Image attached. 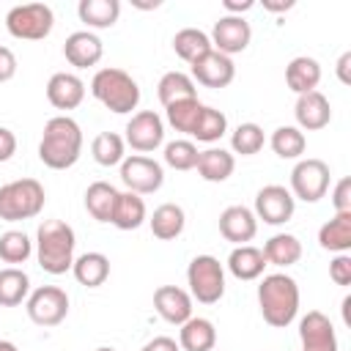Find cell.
Returning <instances> with one entry per match:
<instances>
[{
	"instance_id": "obj_1",
	"label": "cell",
	"mask_w": 351,
	"mask_h": 351,
	"mask_svg": "<svg viewBox=\"0 0 351 351\" xmlns=\"http://www.w3.org/2000/svg\"><path fill=\"white\" fill-rule=\"evenodd\" d=\"M82 154V129L69 115H55L44 123L38 140V159L49 170H69Z\"/></svg>"
},
{
	"instance_id": "obj_2",
	"label": "cell",
	"mask_w": 351,
	"mask_h": 351,
	"mask_svg": "<svg viewBox=\"0 0 351 351\" xmlns=\"http://www.w3.org/2000/svg\"><path fill=\"white\" fill-rule=\"evenodd\" d=\"M258 307H261V315L269 326H274V329L291 326L296 313H299V285H296V280L285 271L263 274V280L258 285Z\"/></svg>"
},
{
	"instance_id": "obj_3",
	"label": "cell",
	"mask_w": 351,
	"mask_h": 351,
	"mask_svg": "<svg viewBox=\"0 0 351 351\" xmlns=\"http://www.w3.org/2000/svg\"><path fill=\"white\" fill-rule=\"evenodd\" d=\"M77 236L63 219H44L36 230V261L47 274H66L74 263Z\"/></svg>"
},
{
	"instance_id": "obj_4",
	"label": "cell",
	"mask_w": 351,
	"mask_h": 351,
	"mask_svg": "<svg viewBox=\"0 0 351 351\" xmlns=\"http://www.w3.org/2000/svg\"><path fill=\"white\" fill-rule=\"evenodd\" d=\"M90 93L99 104H104L115 115H126V112L137 110V104H140L137 80L132 74H126L123 69H115V66H104L93 74Z\"/></svg>"
},
{
	"instance_id": "obj_5",
	"label": "cell",
	"mask_w": 351,
	"mask_h": 351,
	"mask_svg": "<svg viewBox=\"0 0 351 351\" xmlns=\"http://www.w3.org/2000/svg\"><path fill=\"white\" fill-rule=\"evenodd\" d=\"M47 192L36 178H16L0 186V219L22 222L41 214Z\"/></svg>"
},
{
	"instance_id": "obj_6",
	"label": "cell",
	"mask_w": 351,
	"mask_h": 351,
	"mask_svg": "<svg viewBox=\"0 0 351 351\" xmlns=\"http://www.w3.org/2000/svg\"><path fill=\"white\" fill-rule=\"evenodd\" d=\"M189 296L200 304H217L225 296V269L214 255H195L186 266Z\"/></svg>"
},
{
	"instance_id": "obj_7",
	"label": "cell",
	"mask_w": 351,
	"mask_h": 351,
	"mask_svg": "<svg viewBox=\"0 0 351 351\" xmlns=\"http://www.w3.org/2000/svg\"><path fill=\"white\" fill-rule=\"evenodd\" d=\"M55 14L47 3H25L14 5L5 14V30L19 41H41L52 33Z\"/></svg>"
},
{
	"instance_id": "obj_8",
	"label": "cell",
	"mask_w": 351,
	"mask_h": 351,
	"mask_svg": "<svg viewBox=\"0 0 351 351\" xmlns=\"http://www.w3.org/2000/svg\"><path fill=\"white\" fill-rule=\"evenodd\" d=\"M329 165L324 159H315V156H307V159H299L291 170V195L293 200H304V203H318L326 189H329Z\"/></svg>"
},
{
	"instance_id": "obj_9",
	"label": "cell",
	"mask_w": 351,
	"mask_h": 351,
	"mask_svg": "<svg viewBox=\"0 0 351 351\" xmlns=\"http://www.w3.org/2000/svg\"><path fill=\"white\" fill-rule=\"evenodd\" d=\"M27 318L38 326H58L69 315V293L58 285H41L25 299Z\"/></svg>"
},
{
	"instance_id": "obj_10",
	"label": "cell",
	"mask_w": 351,
	"mask_h": 351,
	"mask_svg": "<svg viewBox=\"0 0 351 351\" xmlns=\"http://www.w3.org/2000/svg\"><path fill=\"white\" fill-rule=\"evenodd\" d=\"M121 181L126 184L129 192L143 197V195H154L165 184V170L156 159L143 156V154H132L121 162Z\"/></svg>"
},
{
	"instance_id": "obj_11",
	"label": "cell",
	"mask_w": 351,
	"mask_h": 351,
	"mask_svg": "<svg viewBox=\"0 0 351 351\" xmlns=\"http://www.w3.org/2000/svg\"><path fill=\"white\" fill-rule=\"evenodd\" d=\"M126 134H123V143L126 145H132V151H137V154H151V151H156L162 143H165V121H162V115L159 112H154V110H140V112H134L132 118H129V123H126V129H123Z\"/></svg>"
},
{
	"instance_id": "obj_12",
	"label": "cell",
	"mask_w": 351,
	"mask_h": 351,
	"mask_svg": "<svg viewBox=\"0 0 351 351\" xmlns=\"http://www.w3.org/2000/svg\"><path fill=\"white\" fill-rule=\"evenodd\" d=\"M293 211H296V200L291 189H285L282 184H266L258 189L252 214L266 225H285L293 217Z\"/></svg>"
},
{
	"instance_id": "obj_13",
	"label": "cell",
	"mask_w": 351,
	"mask_h": 351,
	"mask_svg": "<svg viewBox=\"0 0 351 351\" xmlns=\"http://www.w3.org/2000/svg\"><path fill=\"white\" fill-rule=\"evenodd\" d=\"M211 49H217V52H222V55H239V52H244L247 47H250V41H252V27H250V22L244 19V16H230V14H225V16H219L217 22H214V27H211Z\"/></svg>"
},
{
	"instance_id": "obj_14",
	"label": "cell",
	"mask_w": 351,
	"mask_h": 351,
	"mask_svg": "<svg viewBox=\"0 0 351 351\" xmlns=\"http://www.w3.org/2000/svg\"><path fill=\"white\" fill-rule=\"evenodd\" d=\"M192 82H200L203 88H228L236 77V66L228 55L208 49L203 58L192 63Z\"/></svg>"
},
{
	"instance_id": "obj_15",
	"label": "cell",
	"mask_w": 351,
	"mask_h": 351,
	"mask_svg": "<svg viewBox=\"0 0 351 351\" xmlns=\"http://www.w3.org/2000/svg\"><path fill=\"white\" fill-rule=\"evenodd\" d=\"M299 340H302V351H337L335 326L329 315H324L321 310H310L307 315H302Z\"/></svg>"
},
{
	"instance_id": "obj_16",
	"label": "cell",
	"mask_w": 351,
	"mask_h": 351,
	"mask_svg": "<svg viewBox=\"0 0 351 351\" xmlns=\"http://www.w3.org/2000/svg\"><path fill=\"white\" fill-rule=\"evenodd\" d=\"M293 118H296V129L302 132H318L324 126H329L332 121V104L321 90H310L296 96L293 104Z\"/></svg>"
},
{
	"instance_id": "obj_17",
	"label": "cell",
	"mask_w": 351,
	"mask_h": 351,
	"mask_svg": "<svg viewBox=\"0 0 351 351\" xmlns=\"http://www.w3.org/2000/svg\"><path fill=\"white\" fill-rule=\"evenodd\" d=\"M154 310L159 313L162 321L181 326L184 321L192 318V296L178 285H159L154 291Z\"/></svg>"
},
{
	"instance_id": "obj_18",
	"label": "cell",
	"mask_w": 351,
	"mask_h": 351,
	"mask_svg": "<svg viewBox=\"0 0 351 351\" xmlns=\"http://www.w3.org/2000/svg\"><path fill=\"white\" fill-rule=\"evenodd\" d=\"M219 233H222L225 241H230L236 247L239 244H247L258 233V217L247 206H228L219 214Z\"/></svg>"
},
{
	"instance_id": "obj_19",
	"label": "cell",
	"mask_w": 351,
	"mask_h": 351,
	"mask_svg": "<svg viewBox=\"0 0 351 351\" xmlns=\"http://www.w3.org/2000/svg\"><path fill=\"white\" fill-rule=\"evenodd\" d=\"M101 55H104V44L90 30H77L63 44V58L74 69H90V66H96L101 60Z\"/></svg>"
},
{
	"instance_id": "obj_20",
	"label": "cell",
	"mask_w": 351,
	"mask_h": 351,
	"mask_svg": "<svg viewBox=\"0 0 351 351\" xmlns=\"http://www.w3.org/2000/svg\"><path fill=\"white\" fill-rule=\"evenodd\" d=\"M85 99V82L71 71H58L47 82V101L55 110H74Z\"/></svg>"
},
{
	"instance_id": "obj_21",
	"label": "cell",
	"mask_w": 351,
	"mask_h": 351,
	"mask_svg": "<svg viewBox=\"0 0 351 351\" xmlns=\"http://www.w3.org/2000/svg\"><path fill=\"white\" fill-rule=\"evenodd\" d=\"M318 82H321V63L315 58H310V55L291 58V63L285 66V85L296 96L318 90Z\"/></svg>"
},
{
	"instance_id": "obj_22",
	"label": "cell",
	"mask_w": 351,
	"mask_h": 351,
	"mask_svg": "<svg viewBox=\"0 0 351 351\" xmlns=\"http://www.w3.org/2000/svg\"><path fill=\"white\" fill-rule=\"evenodd\" d=\"M197 176L208 184H222L233 176L236 170V156L225 148H206L197 154V165H195Z\"/></svg>"
},
{
	"instance_id": "obj_23",
	"label": "cell",
	"mask_w": 351,
	"mask_h": 351,
	"mask_svg": "<svg viewBox=\"0 0 351 351\" xmlns=\"http://www.w3.org/2000/svg\"><path fill=\"white\" fill-rule=\"evenodd\" d=\"M178 346L181 351H214L217 346V329L208 318L192 315L178 329Z\"/></svg>"
},
{
	"instance_id": "obj_24",
	"label": "cell",
	"mask_w": 351,
	"mask_h": 351,
	"mask_svg": "<svg viewBox=\"0 0 351 351\" xmlns=\"http://www.w3.org/2000/svg\"><path fill=\"white\" fill-rule=\"evenodd\" d=\"M148 225H151V233H154L159 241H173V239H178V236L184 233V228H186V214H184V208H181L178 203H162V206L154 208Z\"/></svg>"
},
{
	"instance_id": "obj_25",
	"label": "cell",
	"mask_w": 351,
	"mask_h": 351,
	"mask_svg": "<svg viewBox=\"0 0 351 351\" xmlns=\"http://www.w3.org/2000/svg\"><path fill=\"white\" fill-rule=\"evenodd\" d=\"M266 266L269 263H266L263 252L258 247H252V244H239L228 255V271L236 280H258Z\"/></svg>"
},
{
	"instance_id": "obj_26",
	"label": "cell",
	"mask_w": 351,
	"mask_h": 351,
	"mask_svg": "<svg viewBox=\"0 0 351 351\" xmlns=\"http://www.w3.org/2000/svg\"><path fill=\"white\" fill-rule=\"evenodd\" d=\"M71 274L85 288H99L110 277V258L104 252H82L71 263Z\"/></svg>"
},
{
	"instance_id": "obj_27",
	"label": "cell",
	"mask_w": 351,
	"mask_h": 351,
	"mask_svg": "<svg viewBox=\"0 0 351 351\" xmlns=\"http://www.w3.org/2000/svg\"><path fill=\"white\" fill-rule=\"evenodd\" d=\"M148 219V211H145V200L134 192H118V200H115V208H112V225L118 230H137L143 222Z\"/></svg>"
},
{
	"instance_id": "obj_28",
	"label": "cell",
	"mask_w": 351,
	"mask_h": 351,
	"mask_svg": "<svg viewBox=\"0 0 351 351\" xmlns=\"http://www.w3.org/2000/svg\"><path fill=\"white\" fill-rule=\"evenodd\" d=\"M318 244L326 252H348L351 250V211L348 214H335L329 222L318 228Z\"/></svg>"
},
{
	"instance_id": "obj_29",
	"label": "cell",
	"mask_w": 351,
	"mask_h": 351,
	"mask_svg": "<svg viewBox=\"0 0 351 351\" xmlns=\"http://www.w3.org/2000/svg\"><path fill=\"white\" fill-rule=\"evenodd\" d=\"M261 252H263L266 263L280 266V269H288V266L299 263V258H302V241H299L293 233H274V236L263 244Z\"/></svg>"
},
{
	"instance_id": "obj_30",
	"label": "cell",
	"mask_w": 351,
	"mask_h": 351,
	"mask_svg": "<svg viewBox=\"0 0 351 351\" xmlns=\"http://www.w3.org/2000/svg\"><path fill=\"white\" fill-rule=\"evenodd\" d=\"M77 14H80V22H85L88 27L104 30V27H112L118 22L121 3L118 0H80Z\"/></svg>"
},
{
	"instance_id": "obj_31",
	"label": "cell",
	"mask_w": 351,
	"mask_h": 351,
	"mask_svg": "<svg viewBox=\"0 0 351 351\" xmlns=\"http://www.w3.org/2000/svg\"><path fill=\"white\" fill-rule=\"evenodd\" d=\"M118 200V189L107 181H93L85 189V211L96 219V222H110L112 219V208Z\"/></svg>"
},
{
	"instance_id": "obj_32",
	"label": "cell",
	"mask_w": 351,
	"mask_h": 351,
	"mask_svg": "<svg viewBox=\"0 0 351 351\" xmlns=\"http://www.w3.org/2000/svg\"><path fill=\"white\" fill-rule=\"evenodd\" d=\"M156 96L162 101V107H170L176 101H184V99H197V88L192 82L189 74L184 71H167L162 74L159 85H156Z\"/></svg>"
},
{
	"instance_id": "obj_33",
	"label": "cell",
	"mask_w": 351,
	"mask_h": 351,
	"mask_svg": "<svg viewBox=\"0 0 351 351\" xmlns=\"http://www.w3.org/2000/svg\"><path fill=\"white\" fill-rule=\"evenodd\" d=\"M30 296V277L19 266L0 269V307H16Z\"/></svg>"
},
{
	"instance_id": "obj_34",
	"label": "cell",
	"mask_w": 351,
	"mask_h": 351,
	"mask_svg": "<svg viewBox=\"0 0 351 351\" xmlns=\"http://www.w3.org/2000/svg\"><path fill=\"white\" fill-rule=\"evenodd\" d=\"M173 49L176 55L184 60V63H195L197 58H203L208 49H211V38L208 33L197 30V27H181L176 36H173Z\"/></svg>"
},
{
	"instance_id": "obj_35",
	"label": "cell",
	"mask_w": 351,
	"mask_h": 351,
	"mask_svg": "<svg viewBox=\"0 0 351 351\" xmlns=\"http://www.w3.org/2000/svg\"><path fill=\"white\" fill-rule=\"evenodd\" d=\"M90 154L96 159V165L101 167H115L126 159V143L121 134L115 132H99L90 143Z\"/></svg>"
},
{
	"instance_id": "obj_36",
	"label": "cell",
	"mask_w": 351,
	"mask_h": 351,
	"mask_svg": "<svg viewBox=\"0 0 351 351\" xmlns=\"http://www.w3.org/2000/svg\"><path fill=\"white\" fill-rule=\"evenodd\" d=\"M269 145L280 159H299L307 148V137L296 126H277L269 137Z\"/></svg>"
},
{
	"instance_id": "obj_37",
	"label": "cell",
	"mask_w": 351,
	"mask_h": 351,
	"mask_svg": "<svg viewBox=\"0 0 351 351\" xmlns=\"http://www.w3.org/2000/svg\"><path fill=\"white\" fill-rule=\"evenodd\" d=\"M200 112H203V101H200V99H184V101H176V104L165 107L167 123H170L176 132H181V134H192V129H195Z\"/></svg>"
},
{
	"instance_id": "obj_38",
	"label": "cell",
	"mask_w": 351,
	"mask_h": 351,
	"mask_svg": "<svg viewBox=\"0 0 351 351\" xmlns=\"http://www.w3.org/2000/svg\"><path fill=\"white\" fill-rule=\"evenodd\" d=\"M225 132H228V118H225V112L217 110V107L203 104V112H200V118H197V123H195V129H192L189 137H195L197 143H217Z\"/></svg>"
},
{
	"instance_id": "obj_39",
	"label": "cell",
	"mask_w": 351,
	"mask_h": 351,
	"mask_svg": "<svg viewBox=\"0 0 351 351\" xmlns=\"http://www.w3.org/2000/svg\"><path fill=\"white\" fill-rule=\"evenodd\" d=\"M33 255V241L25 230H5L0 236V261L16 266Z\"/></svg>"
},
{
	"instance_id": "obj_40",
	"label": "cell",
	"mask_w": 351,
	"mask_h": 351,
	"mask_svg": "<svg viewBox=\"0 0 351 351\" xmlns=\"http://www.w3.org/2000/svg\"><path fill=\"white\" fill-rule=\"evenodd\" d=\"M266 143V134L258 123L247 121V123H239L230 134V148L233 154H241V156H255Z\"/></svg>"
},
{
	"instance_id": "obj_41",
	"label": "cell",
	"mask_w": 351,
	"mask_h": 351,
	"mask_svg": "<svg viewBox=\"0 0 351 351\" xmlns=\"http://www.w3.org/2000/svg\"><path fill=\"white\" fill-rule=\"evenodd\" d=\"M197 145L192 143V140H173V143H167L165 145V165L167 167H173V170H195V165H197Z\"/></svg>"
},
{
	"instance_id": "obj_42",
	"label": "cell",
	"mask_w": 351,
	"mask_h": 351,
	"mask_svg": "<svg viewBox=\"0 0 351 351\" xmlns=\"http://www.w3.org/2000/svg\"><path fill=\"white\" fill-rule=\"evenodd\" d=\"M329 277H332V282L335 285H351V255L348 252H340V255H335L332 258V263H329Z\"/></svg>"
},
{
	"instance_id": "obj_43",
	"label": "cell",
	"mask_w": 351,
	"mask_h": 351,
	"mask_svg": "<svg viewBox=\"0 0 351 351\" xmlns=\"http://www.w3.org/2000/svg\"><path fill=\"white\" fill-rule=\"evenodd\" d=\"M332 206H335V214H348L351 211V178L343 176L335 189H332Z\"/></svg>"
},
{
	"instance_id": "obj_44",
	"label": "cell",
	"mask_w": 351,
	"mask_h": 351,
	"mask_svg": "<svg viewBox=\"0 0 351 351\" xmlns=\"http://www.w3.org/2000/svg\"><path fill=\"white\" fill-rule=\"evenodd\" d=\"M14 74H16V55L0 44V82L14 80Z\"/></svg>"
},
{
	"instance_id": "obj_45",
	"label": "cell",
	"mask_w": 351,
	"mask_h": 351,
	"mask_svg": "<svg viewBox=\"0 0 351 351\" xmlns=\"http://www.w3.org/2000/svg\"><path fill=\"white\" fill-rule=\"evenodd\" d=\"M14 154H16V134L0 126V162H8Z\"/></svg>"
},
{
	"instance_id": "obj_46",
	"label": "cell",
	"mask_w": 351,
	"mask_h": 351,
	"mask_svg": "<svg viewBox=\"0 0 351 351\" xmlns=\"http://www.w3.org/2000/svg\"><path fill=\"white\" fill-rule=\"evenodd\" d=\"M140 351H181V346L173 340V337H167V335H159V337H154V340H148Z\"/></svg>"
},
{
	"instance_id": "obj_47",
	"label": "cell",
	"mask_w": 351,
	"mask_h": 351,
	"mask_svg": "<svg viewBox=\"0 0 351 351\" xmlns=\"http://www.w3.org/2000/svg\"><path fill=\"white\" fill-rule=\"evenodd\" d=\"M222 8H225V14H230V16H241L244 11H250V8H255V3L252 0H222Z\"/></svg>"
},
{
	"instance_id": "obj_48",
	"label": "cell",
	"mask_w": 351,
	"mask_h": 351,
	"mask_svg": "<svg viewBox=\"0 0 351 351\" xmlns=\"http://www.w3.org/2000/svg\"><path fill=\"white\" fill-rule=\"evenodd\" d=\"M348 66H351V52H343V55H340V60H337V77H340V82H343V85H348V82H351Z\"/></svg>"
},
{
	"instance_id": "obj_49",
	"label": "cell",
	"mask_w": 351,
	"mask_h": 351,
	"mask_svg": "<svg viewBox=\"0 0 351 351\" xmlns=\"http://www.w3.org/2000/svg\"><path fill=\"white\" fill-rule=\"evenodd\" d=\"M263 8L266 11H274V14H280V11H291L293 8V0H263Z\"/></svg>"
},
{
	"instance_id": "obj_50",
	"label": "cell",
	"mask_w": 351,
	"mask_h": 351,
	"mask_svg": "<svg viewBox=\"0 0 351 351\" xmlns=\"http://www.w3.org/2000/svg\"><path fill=\"white\" fill-rule=\"evenodd\" d=\"M348 307H351V296H346V299H343V321H346V324H351V315H348Z\"/></svg>"
},
{
	"instance_id": "obj_51",
	"label": "cell",
	"mask_w": 351,
	"mask_h": 351,
	"mask_svg": "<svg viewBox=\"0 0 351 351\" xmlns=\"http://www.w3.org/2000/svg\"><path fill=\"white\" fill-rule=\"evenodd\" d=\"M0 351H19V348L11 340H0Z\"/></svg>"
},
{
	"instance_id": "obj_52",
	"label": "cell",
	"mask_w": 351,
	"mask_h": 351,
	"mask_svg": "<svg viewBox=\"0 0 351 351\" xmlns=\"http://www.w3.org/2000/svg\"><path fill=\"white\" fill-rule=\"evenodd\" d=\"M93 351H115L112 346H99V348H93Z\"/></svg>"
}]
</instances>
